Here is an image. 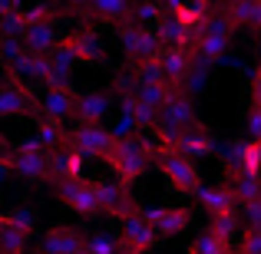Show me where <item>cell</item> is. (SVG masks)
I'll list each match as a JSON object with an SVG mask.
<instances>
[{
	"instance_id": "1",
	"label": "cell",
	"mask_w": 261,
	"mask_h": 254,
	"mask_svg": "<svg viewBox=\"0 0 261 254\" xmlns=\"http://www.w3.org/2000/svg\"><path fill=\"white\" fill-rule=\"evenodd\" d=\"M155 149L149 139H142V135H129V139H116L113 152H109V165L116 168V175H119L122 185L136 182V178L146 175V168L155 162Z\"/></svg>"
},
{
	"instance_id": "2",
	"label": "cell",
	"mask_w": 261,
	"mask_h": 254,
	"mask_svg": "<svg viewBox=\"0 0 261 254\" xmlns=\"http://www.w3.org/2000/svg\"><path fill=\"white\" fill-rule=\"evenodd\" d=\"M231 33H235V23H231L225 13H212L208 20L202 23V30L195 33L192 40V50H195V60L215 66L228 57V46H231Z\"/></svg>"
},
{
	"instance_id": "3",
	"label": "cell",
	"mask_w": 261,
	"mask_h": 254,
	"mask_svg": "<svg viewBox=\"0 0 261 254\" xmlns=\"http://www.w3.org/2000/svg\"><path fill=\"white\" fill-rule=\"evenodd\" d=\"M155 165L162 168V175L169 178V185H172L175 191H182V195H195V188L202 185V178H198V168L195 162L189 159V155L175 152V149H155Z\"/></svg>"
},
{
	"instance_id": "4",
	"label": "cell",
	"mask_w": 261,
	"mask_h": 254,
	"mask_svg": "<svg viewBox=\"0 0 261 254\" xmlns=\"http://www.w3.org/2000/svg\"><path fill=\"white\" fill-rule=\"evenodd\" d=\"M7 162H10V168L20 178H37V182L50 178V152L40 146V139L17 142V149L7 152Z\"/></svg>"
},
{
	"instance_id": "5",
	"label": "cell",
	"mask_w": 261,
	"mask_h": 254,
	"mask_svg": "<svg viewBox=\"0 0 261 254\" xmlns=\"http://www.w3.org/2000/svg\"><path fill=\"white\" fill-rule=\"evenodd\" d=\"M66 142H70L76 152H83L86 159H102L106 162L109 152H113V146H116V135L109 132L102 122H80V126L66 135Z\"/></svg>"
},
{
	"instance_id": "6",
	"label": "cell",
	"mask_w": 261,
	"mask_h": 254,
	"mask_svg": "<svg viewBox=\"0 0 261 254\" xmlns=\"http://www.w3.org/2000/svg\"><path fill=\"white\" fill-rule=\"evenodd\" d=\"M53 195L83 218L99 215V198H96V188L89 178H57L53 182Z\"/></svg>"
},
{
	"instance_id": "7",
	"label": "cell",
	"mask_w": 261,
	"mask_h": 254,
	"mask_svg": "<svg viewBox=\"0 0 261 254\" xmlns=\"http://www.w3.org/2000/svg\"><path fill=\"white\" fill-rule=\"evenodd\" d=\"M119 43H122V53L133 63H142V60H152L162 53V40L155 37V30H149L142 23H133V20H126L119 26Z\"/></svg>"
},
{
	"instance_id": "8",
	"label": "cell",
	"mask_w": 261,
	"mask_h": 254,
	"mask_svg": "<svg viewBox=\"0 0 261 254\" xmlns=\"http://www.w3.org/2000/svg\"><path fill=\"white\" fill-rule=\"evenodd\" d=\"M40 109V99L33 96L30 83L10 76L7 73L4 86H0V119H13V116H30Z\"/></svg>"
},
{
	"instance_id": "9",
	"label": "cell",
	"mask_w": 261,
	"mask_h": 254,
	"mask_svg": "<svg viewBox=\"0 0 261 254\" xmlns=\"http://www.w3.org/2000/svg\"><path fill=\"white\" fill-rule=\"evenodd\" d=\"M93 188H96V198H99V215L133 218V215H139V211H142L122 182H102V178H96Z\"/></svg>"
},
{
	"instance_id": "10",
	"label": "cell",
	"mask_w": 261,
	"mask_h": 254,
	"mask_svg": "<svg viewBox=\"0 0 261 254\" xmlns=\"http://www.w3.org/2000/svg\"><path fill=\"white\" fill-rule=\"evenodd\" d=\"M40 112L57 122L73 119L76 116V93L70 86H46V93L40 96Z\"/></svg>"
},
{
	"instance_id": "11",
	"label": "cell",
	"mask_w": 261,
	"mask_h": 254,
	"mask_svg": "<svg viewBox=\"0 0 261 254\" xmlns=\"http://www.w3.org/2000/svg\"><path fill=\"white\" fill-rule=\"evenodd\" d=\"M139 215L146 218V221L155 228V235H162V238H172L178 231H185L189 221H192L189 208H142Z\"/></svg>"
},
{
	"instance_id": "12",
	"label": "cell",
	"mask_w": 261,
	"mask_h": 254,
	"mask_svg": "<svg viewBox=\"0 0 261 254\" xmlns=\"http://www.w3.org/2000/svg\"><path fill=\"white\" fill-rule=\"evenodd\" d=\"M40 248H43V254H83L86 251V238H83V231L60 224V228L43 231Z\"/></svg>"
},
{
	"instance_id": "13",
	"label": "cell",
	"mask_w": 261,
	"mask_h": 254,
	"mask_svg": "<svg viewBox=\"0 0 261 254\" xmlns=\"http://www.w3.org/2000/svg\"><path fill=\"white\" fill-rule=\"evenodd\" d=\"M119 238H122V244H126L133 254H142V251H149L155 244V228L146 221L142 215H133V218H122V231H119Z\"/></svg>"
},
{
	"instance_id": "14",
	"label": "cell",
	"mask_w": 261,
	"mask_h": 254,
	"mask_svg": "<svg viewBox=\"0 0 261 254\" xmlns=\"http://www.w3.org/2000/svg\"><path fill=\"white\" fill-rule=\"evenodd\" d=\"M159 119L169 122V126H175V129L198 126V122H195V106H192V96L182 93V89H175V93L169 96V102L159 109Z\"/></svg>"
},
{
	"instance_id": "15",
	"label": "cell",
	"mask_w": 261,
	"mask_h": 254,
	"mask_svg": "<svg viewBox=\"0 0 261 254\" xmlns=\"http://www.w3.org/2000/svg\"><path fill=\"white\" fill-rule=\"evenodd\" d=\"M46 73H50V53L23 50V57L10 66V76L23 79V83H46Z\"/></svg>"
},
{
	"instance_id": "16",
	"label": "cell",
	"mask_w": 261,
	"mask_h": 254,
	"mask_svg": "<svg viewBox=\"0 0 261 254\" xmlns=\"http://www.w3.org/2000/svg\"><path fill=\"white\" fill-rule=\"evenodd\" d=\"M175 152L189 155V159H205V155L215 152V139H212V132L202 129V126L182 129V135H178V142H175Z\"/></svg>"
},
{
	"instance_id": "17",
	"label": "cell",
	"mask_w": 261,
	"mask_h": 254,
	"mask_svg": "<svg viewBox=\"0 0 261 254\" xmlns=\"http://www.w3.org/2000/svg\"><path fill=\"white\" fill-rule=\"evenodd\" d=\"M195 198L202 202V208L208 215H225V211H235V195H231V185H198Z\"/></svg>"
},
{
	"instance_id": "18",
	"label": "cell",
	"mask_w": 261,
	"mask_h": 254,
	"mask_svg": "<svg viewBox=\"0 0 261 254\" xmlns=\"http://www.w3.org/2000/svg\"><path fill=\"white\" fill-rule=\"evenodd\" d=\"M159 63H162V73H166V79L178 89V86H182V79H185V73L192 70V53L185 50V46H162Z\"/></svg>"
},
{
	"instance_id": "19",
	"label": "cell",
	"mask_w": 261,
	"mask_h": 254,
	"mask_svg": "<svg viewBox=\"0 0 261 254\" xmlns=\"http://www.w3.org/2000/svg\"><path fill=\"white\" fill-rule=\"evenodd\" d=\"M83 165H86V155L76 152V149H63V152H57V149H50V178L57 182V178H83Z\"/></svg>"
},
{
	"instance_id": "20",
	"label": "cell",
	"mask_w": 261,
	"mask_h": 254,
	"mask_svg": "<svg viewBox=\"0 0 261 254\" xmlns=\"http://www.w3.org/2000/svg\"><path fill=\"white\" fill-rule=\"evenodd\" d=\"M155 37L162 40V46H185V50H189L195 33H192L175 13H162V20L155 23Z\"/></svg>"
},
{
	"instance_id": "21",
	"label": "cell",
	"mask_w": 261,
	"mask_h": 254,
	"mask_svg": "<svg viewBox=\"0 0 261 254\" xmlns=\"http://www.w3.org/2000/svg\"><path fill=\"white\" fill-rule=\"evenodd\" d=\"M109 106H113L109 93H83V96H76V119L80 122H102Z\"/></svg>"
},
{
	"instance_id": "22",
	"label": "cell",
	"mask_w": 261,
	"mask_h": 254,
	"mask_svg": "<svg viewBox=\"0 0 261 254\" xmlns=\"http://www.w3.org/2000/svg\"><path fill=\"white\" fill-rule=\"evenodd\" d=\"M225 17L245 30H261V0H228Z\"/></svg>"
},
{
	"instance_id": "23",
	"label": "cell",
	"mask_w": 261,
	"mask_h": 254,
	"mask_svg": "<svg viewBox=\"0 0 261 254\" xmlns=\"http://www.w3.org/2000/svg\"><path fill=\"white\" fill-rule=\"evenodd\" d=\"M20 40L30 53H50L57 46V23H30Z\"/></svg>"
},
{
	"instance_id": "24",
	"label": "cell",
	"mask_w": 261,
	"mask_h": 254,
	"mask_svg": "<svg viewBox=\"0 0 261 254\" xmlns=\"http://www.w3.org/2000/svg\"><path fill=\"white\" fill-rule=\"evenodd\" d=\"M89 13L99 23H126L133 13V0H93Z\"/></svg>"
},
{
	"instance_id": "25",
	"label": "cell",
	"mask_w": 261,
	"mask_h": 254,
	"mask_svg": "<svg viewBox=\"0 0 261 254\" xmlns=\"http://www.w3.org/2000/svg\"><path fill=\"white\" fill-rule=\"evenodd\" d=\"M122 112H129V116H133V119H136V129H142V132H152V129H155V122H159V109L146 106V102H142L136 93L122 96Z\"/></svg>"
},
{
	"instance_id": "26",
	"label": "cell",
	"mask_w": 261,
	"mask_h": 254,
	"mask_svg": "<svg viewBox=\"0 0 261 254\" xmlns=\"http://www.w3.org/2000/svg\"><path fill=\"white\" fill-rule=\"evenodd\" d=\"M27 241H30V231L13 224L10 218H0V254H23Z\"/></svg>"
},
{
	"instance_id": "27",
	"label": "cell",
	"mask_w": 261,
	"mask_h": 254,
	"mask_svg": "<svg viewBox=\"0 0 261 254\" xmlns=\"http://www.w3.org/2000/svg\"><path fill=\"white\" fill-rule=\"evenodd\" d=\"M70 43H73V50H76L80 63H102V46H99V40H96L93 30L70 33Z\"/></svg>"
},
{
	"instance_id": "28",
	"label": "cell",
	"mask_w": 261,
	"mask_h": 254,
	"mask_svg": "<svg viewBox=\"0 0 261 254\" xmlns=\"http://www.w3.org/2000/svg\"><path fill=\"white\" fill-rule=\"evenodd\" d=\"M83 254H133L122 244L119 235H109V231H99V235L86 238V251Z\"/></svg>"
},
{
	"instance_id": "29",
	"label": "cell",
	"mask_w": 261,
	"mask_h": 254,
	"mask_svg": "<svg viewBox=\"0 0 261 254\" xmlns=\"http://www.w3.org/2000/svg\"><path fill=\"white\" fill-rule=\"evenodd\" d=\"M175 17L182 20L192 33H198V30H202V23L212 17V4H205V0H189L185 7H178V10H175Z\"/></svg>"
},
{
	"instance_id": "30",
	"label": "cell",
	"mask_w": 261,
	"mask_h": 254,
	"mask_svg": "<svg viewBox=\"0 0 261 254\" xmlns=\"http://www.w3.org/2000/svg\"><path fill=\"white\" fill-rule=\"evenodd\" d=\"M66 129H63V122H57V119H40L37 122V139H40V146L46 149V152H50V149H57V146H63L66 142Z\"/></svg>"
},
{
	"instance_id": "31",
	"label": "cell",
	"mask_w": 261,
	"mask_h": 254,
	"mask_svg": "<svg viewBox=\"0 0 261 254\" xmlns=\"http://www.w3.org/2000/svg\"><path fill=\"white\" fill-rule=\"evenodd\" d=\"M172 93H175L172 83H139L136 86V96H139L146 106H152V109H162Z\"/></svg>"
},
{
	"instance_id": "32",
	"label": "cell",
	"mask_w": 261,
	"mask_h": 254,
	"mask_svg": "<svg viewBox=\"0 0 261 254\" xmlns=\"http://www.w3.org/2000/svg\"><path fill=\"white\" fill-rule=\"evenodd\" d=\"M231 195H235L238 205L261 198V175H235V182H231Z\"/></svg>"
},
{
	"instance_id": "33",
	"label": "cell",
	"mask_w": 261,
	"mask_h": 254,
	"mask_svg": "<svg viewBox=\"0 0 261 254\" xmlns=\"http://www.w3.org/2000/svg\"><path fill=\"white\" fill-rule=\"evenodd\" d=\"M235 175H261V142H242V159Z\"/></svg>"
},
{
	"instance_id": "34",
	"label": "cell",
	"mask_w": 261,
	"mask_h": 254,
	"mask_svg": "<svg viewBox=\"0 0 261 254\" xmlns=\"http://www.w3.org/2000/svg\"><path fill=\"white\" fill-rule=\"evenodd\" d=\"M133 76H136V83H169L166 73H162L159 57L142 60V63H133Z\"/></svg>"
},
{
	"instance_id": "35",
	"label": "cell",
	"mask_w": 261,
	"mask_h": 254,
	"mask_svg": "<svg viewBox=\"0 0 261 254\" xmlns=\"http://www.w3.org/2000/svg\"><path fill=\"white\" fill-rule=\"evenodd\" d=\"M189 254H231V244L222 241L218 235H212V231H205V235H198L195 241H192Z\"/></svg>"
},
{
	"instance_id": "36",
	"label": "cell",
	"mask_w": 261,
	"mask_h": 254,
	"mask_svg": "<svg viewBox=\"0 0 261 254\" xmlns=\"http://www.w3.org/2000/svg\"><path fill=\"white\" fill-rule=\"evenodd\" d=\"M212 235H218L222 241L231 244V238L238 235V211H225V215H212Z\"/></svg>"
},
{
	"instance_id": "37",
	"label": "cell",
	"mask_w": 261,
	"mask_h": 254,
	"mask_svg": "<svg viewBox=\"0 0 261 254\" xmlns=\"http://www.w3.org/2000/svg\"><path fill=\"white\" fill-rule=\"evenodd\" d=\"M129 20H133V23H142V26H155V23L162 20V7L155 4V0H146V4L133 7Z\"/></svg>"
},
{
	"instance_id": "38",
	"label": "cell",
	"mask_w": 261,
	"mask_h": 254,
	"mask_svg": "<svg viewBox=\"0 0 261 254\" xmlns=\"http://www.w3.org/2000/svg\"><path fill=\"white\" fill-rule=\"evenodd\" d=\"M23 50H27V46H23V40H20V37H0V63H4L7 70L23 57Z\"/></svg>"
},
{
	"instance_id": "39",
	"label": "cell",
	"mask_w": 261,
	"mask_h": 254,
	"mask_svg": "<svg viewBox=\"0 0 261 254\" xmlns=\"http://www.w3.org/2000/svg\"><path fill=\"white\" fill-rule=\"evenodd\" d=\"M23 30H27L23 10H13L0 17V37H23Z\"/></svg>"
},
{
	"instance_id": "40",
	"label": "cell",
	"mask_w": 261,
	"mask_h": 254,
	"mask_svg": "<svg viewBox=\"0 0 261 254\" xmlns=\"http://www.w3.org/2000/svg\"><path fill=\"white\" fill-rule=\"evenodd\" d=\"M242 221H245L248 231H261V198L242 205Z\"/></svg>"
},
{
	"instance_id": "41",
	"label": "cell",
	"mask_w": 261,
	"mask_h": 254,
	"mask_svg": "<svg viewBox=\"0 0 261 254\" xmlns=\"http://www.w3.org/2000/svg\"><path fill=\"white\" fill-rule=\"evenodd\" d=\"M238 254H261V231H248V228H245Z\"/></svg>"
},
{
	"instance_id": "42",
	"label": "cell",
	"mask_w": 261,
	"mask_h": 254,
	"mask_svg": "<svg viewBox=\"0 0 261 254\" xmlns=\"http://www.w3.org/2000/svg\"><path fill=\"white\" fill-rule=\"evenodd\" d=\"M245 132H248L255 142H261V106H251L248 119H245Z\"/></svg>"
},
{
	"instance_id": "43",
	"label": "cell",
	"mask_w": 261,
	"mask_h": 254,
	"mask_svg": "<svg viewBox=\"0 0 261 254\" xmlns=\"http://www.w3.org/2000/svg\"><path fill=\"white\" fill-rule=\"evenodd\" d=\"M7 218H10L13 224H20V228H27V231H30V228H33V221H37V215H33L30 208H17L13 215H7Z\"/></svg>"
},
{
	"instance_id": "44",
	"label": "cell",
	"mask_w": 261,
	"mask_h": 254,
	"mask_svg": "<svg viewBox=\"0 0 261 254\" xmlns=\"http://www.w3.org/2000/svg\"><path fill=\"white\" fill-rule=\"evenodd\" d=\"M251 106H261V66L251 73Z\"/></svg>"
},
{
	"instance_id": "45",
	"label": "cell",
	"mask_w": 261,
	"mask_h": 254,
	"mask_svg": "<svg viewBox=\"0 0 261 254\" xmlns=\"http://www.w3.org/2000/svg\"><path fill=\"white\" fill-rule=\"evenodd\" d=\"M66 7H70V13H89L93 0H66Z\"/></svg>"
},
{
	"instance_id": "46",
	"label": "cell",
	"mask_w": 261,
	"mask_h": 254,
	"mask_svg": "<svg viewBox=\"0 0 261 254\" xmlns=\"http://www.w3.org/2000/svg\"><path fill=\"white\" fill-rule=\"evenodd\" d=\"M155 4H159V7H162V10H169V13H175V10H178V7H185V4H189V0H155Z\"/></svg>"
},
{
	"instance_id": "47",
	"label": "cell",
	"mask_w": 261,
	"mask_h": 254,
	"mask_svg": "<svg viewBox=\"0 0 261 254\" xmlns=\"http://www.w3.org/2000/svg\"><path fill=\"white\" fill-rule=\"evenodd\" d=\"M13 10H20L17 0H0V17H4V13H13Z\"/></svg>"
},
{
	"instance_id": "48",
	"label": "cell",
	"mask_w": 261,
	"mask_h": 254,
	"mask_svg": "<svg viewBox=\"0 0 261 254\" xmlns=\"http://www.w3.org/2000/svg\"><path fill=\"white\" fill-rule=\"evenodd\" d=\"M10 162H7V155H4V159H0V182H7V178H10Z\"/></svg>"
},
{
	"instance_id": "49",
	"label": "cell",
	"mask_w": 261,
	"mask_h": 254,
	"mask_svg": "<svg viewBox=\"0 0 261 254\" xmlns=\"http://www.w3.org/2000/svg\"><path fill=\"white\" fill-rule=\"evenodd\" d=\"M7 152H10V142H7V135L4 132H0V159H4V155Z\"/></svg>"
},
{
	"instance_id": "50",
	"label": "cell",
	"mask_w": 261,
	"mask_h": 254,
	"mask_svg": "<svg viewBox=\"0 0 261 254\" xmlns=\"http://www.w3.org/2000/svg\"><path fill=\"white\" fill-rule=\"evenodd\" d=\"M7 73H10V70H7V66H0V86H4V79H7Z\"/></svg>"
},
{
	"instance_id": "51",
	"label": "cell",
	"mask_w": 261,
	"mask_h": 254,
	"mask_svg": "<svg viewBox=\"0 0 261 254\" xmlns=\"http://www.w3.org/2000/svg\"><path fill=\"white\" fill-rule=\"evenodd\" d=\"M205 4H228V0H205Z\"/></svg>"
},
{
	"instance_id": "52",
	"label": "cell",
	"mask_w": 261,
	"mask_h": 254,
	"mask_svg": "<svg viewBox=\"0 0 261 254\" xmlns=\"http://www.w3.org/2000/svg\"><path fill=\"white\" fill-rule=\"evenodd\" d=\"M17 4H23V0H17Z\"/></svg>"
},
{
	"instance_id": "53",
	"label": "cell",
	"mask_w": 261,
	"mask_h": 254,
	"mask_svg": "<svg viewBox=\"0 0 261 254\" xmlns=\"http://www.w3.org/2000/svg\"><path fill=\"white\" fill-rule=\"evenodd\" d=\"M0 218H4V215H0Z\"/></svg>"
}]
</instances>
